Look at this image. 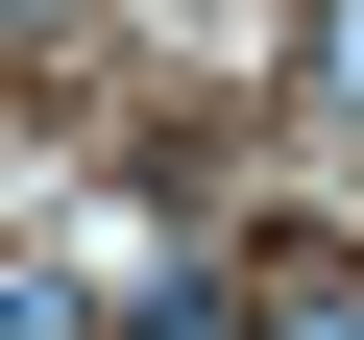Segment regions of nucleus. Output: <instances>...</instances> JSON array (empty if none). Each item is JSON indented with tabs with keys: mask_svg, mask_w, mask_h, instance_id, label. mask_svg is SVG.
<instances>
[{
	"mask_svg": "<svg viewBox=\"0 0 364 340\" xmlns=\"http://www.w3.org/2000/svg\"><path fill=\"white\" fill-rule=\"evenodd\" d=\"M243 340H364V267H267V292H243Z\"/></svg>",
	"mask_w": 364,
	"mask_h": 340,
	"instance_id": "1",
	"label": "nucleus"
},
{
	"mask_svg": "<svg viewBox=\"0 0 364 340\" xmlns=\"http://www.w3.org/2000/svg\"><path fill=\"white\" fill-rule=\"evenodd\" d=\"M291 73H316V97L364 122V0H316V25H291Z\"/></svg>",
	"mask_w": 364,
	"mask_h": 340,
	"instance_id": "2",
	"label": "nucleus"
},
{
	"mask_svg": "<svg viewBox=\"0 0 364 340\" xmlns=\"http://www.w3.org/2000/svg\"><path fill=\"white\" fill-rule=\"evenodd\" d=\"M0 25H49V0H0Z\"/></svg>",
	"mask_w": 364,
	"mask_h": 340,
	"instance_id": "4",
	"label": "nucleus"
},
{
	"mask_svg": "<svg viewBox=\"0 0 364 340\" xmlns=\"http://www.w3.org/2000/svg\"><path fill=\"white\" fill-rule=\"evenodd\" d=\"M122 340H243V292H219V267H195V292H146V316H122Z\"/></svg>",
	"mask_w": 364,
	"mask_h": 340,
	"instance_id": "3",
	"label": "nucleus"
}]
</instances>
